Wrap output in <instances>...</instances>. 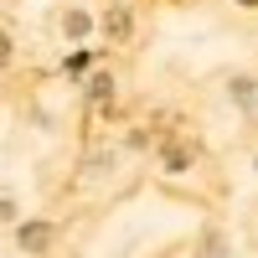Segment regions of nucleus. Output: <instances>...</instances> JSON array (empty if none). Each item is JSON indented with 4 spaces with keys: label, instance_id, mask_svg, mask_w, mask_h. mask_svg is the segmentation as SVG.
Returning <instances> with one entry per match:
<instances>
[{
    "label": "nucleus",
    "instance_id": "1",
    "mask_svg": "<svg viewBox=\"0 0 258 258\" xmlns=\"http://www.w3.org/2000/svg\"><path fill=\"white\" fill-rule=\"evenodd\" d=\"M16 238H21V248H26V253H41V248L52 243V222H26Z\"/></svg>",
    "mask_w": 258,
    "mask_h": 258
},
{
    "label": "nucleus",
    "instance_id": "2",
    "mask_svg": "<svg viewBox=\"0 0 258 258\" xmlns=\"http://www.w3.org/2000/svg\"><path fill=\"white\" fill-rule=\"evenodd\" d=\"M62 31H68L73 41H83V36L93 31V16H83V11H68V21H62Z\"/></svg>",
    "mask_w": 258,
    "mask_h": 258
},
{
    "label": "nucleus",
    "instance_id": "3",
    "mask_svg": "<svg viewBox=\"0 0 258 258\" xmlns=\"http://www.w3.org/2000/svg\"><path fill=\"white\" fill-rule=\"evenodd\" d=\"M88 98H93V103H109V98H114V78H109V73L88 78Z\"/></svg>",
    "mask_w": 258,
    "mask_h": 258
},
{
    "label": "nucleus",
    "instance_id": "4",
    "mask_svg": "<svg viewBox=\"0 0 258 258\" xmlns=\"http://www.w3.org/2000/svg\"><path fill=\"white\" fill-rule=\"evenodd\" d=\"M103 31H109L114 41H124V36H129V11H114V16H109V26H103Z\"/></svg>",
    "mask_w": 258,
    "mask_h": 258
},
{
    "label": "nucleus",
    "instance_id": "5",
    "mask_svg": "<svg viewBox=\"0 0 258 258\" xmlns=\"http://www.w3.org/2000/svg\"><path fill=\"white\" fill-rule=\"evenodd\" d=\"M165 165H170V170H181V165H191V150H176V145H170V150H165Z\"/></svg>",
    "mask_w": 258,
    "mask_h": 258
},
{
    "label": "nucleus",
    "instance_id": "6",
    "mask_svg": "<svg viewBox=\"0 0 258 258\" xmlns=\"http://www.w3.org/2000/svg\"><path fill=\"white\" fill-rule=\"evenodd\" d=\"M0 68H11V36L0 31Z\"/></svg>",
    "mask_w": 258,
    "mask_h": 258
},
{
    "label": "nucleus",
    "instance_id": "7",
    "mask_svg": "<svg viewBox=\"0 0 258 258\" xmlns=\"http://www.w3.org/2000/svg\"><path fill=\"white\" fill-rule=\"evenodd\" d=\"M11 217H16V202H11V197H0V222H11Z\"/></svg>",
    "mask_w": 258,
    "mask_h": 258
},
{
    "label": "nucleus",
    "instance_id": "8",
    "mask_svg": "<svg viewBox=\"0 0 258 258\" xmlns=\"http://www.w3.org/2000/svg\"><path fill=\"white\" fill-rule=\"evenodd\" d=\"M238 6H258V0H238Z\"/></svg>",
    "mask_w": 258,
    "mask_h": 258
}]
</instances>
